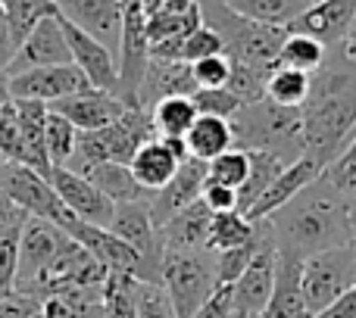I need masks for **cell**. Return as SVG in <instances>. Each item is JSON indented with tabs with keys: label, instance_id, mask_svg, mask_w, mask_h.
I'll use <instances>...</instances> for the list:
<instances>
[{
	"label": "cell",
	"instance_id": "5bb4252c",
	"mask_svg": "<svg viewBox=\"0 0 356 318\" xmlns=\"http://www.w3.org/2000/svg\"><path fill=\"white\" fill-rule=\"evenodd\" d=\"M63 231L69 234L72 240H79L106 271H122V275H135L138 281H144V262H141V253L135 246H129L122 237L110 231V228H100L91 225V221H81V219H69Z\"/></svg>",
	"mask_w": 356,
	"mask_h": 318
},
{
	"label": "cell",
	"instance_id": "f907efd6",
	"mask_svg": "<svg viewBox=\"0 0 356 318\" xmlns=\"http://www.w3.org/2000/svg\"><path fill=\"white\" fill-rule=\"evenodd\" d=\"M200 200L207 203L213 212H225V209H238V190L225 187V184H219V181H209V178H207Z\"/></svg>",
	"mask_w": 356,
	"mask_h": 318
},
{
	"label": "cell",
	"instance_id": "d590c367",
	"mask_svg": "<svg viewBox=\"0 0 356 318\" xmlns=\"http://www.w3.org/2000/svg\"><path fill=\"white\" fill-rule=\"evenodd\" d=\"M328 47L319 44L316 37L309 35H297V31H288L284 35V44L278 50V66H288V69H300V72L313 75L316 69L325 62Z\"/></svg>",
	"mask_w": 356,
	"mask_h": 318
},
{
	"label": "cell",
	"instance_id": "11a10c76",
	"mask_svg": "<svg viewBox=\"0 0 356 318\" xmlns=\"http://www.w3.org/2000/svg\"><path fill=\"white\" fill-rule=\"evenodd\" d=\"M25 219H29V212H25V209H19L16 203H13L10 196L0 190V231H6V228H22Z\"/></svg>",
	"mask_w": 356,
	"mask_h": 318
},
{
	"label": "cell",
	"instance_id": "6125c7cd",
	"mask_svg": "<svg viewBox=\"0 0 356 318\" xmlns=\"http://www.w3.org/2000/svg\"><path fill=\"white\" fill-rule=\"evenodd\" d=\"M3 162H6V159H3V156H0V165H3Z\"/></svg>",
	"mask_w": 356,
	"mask_h": 318
},
{
	"label": "cell",
	"instance_id": "9f6ffc18",
	"mask_svg": "<svg viewBox=\"0 0 356 318\" xmlns=\"http://www.w3.org/2000/svg\"><path fill=\"white\" fill-rule=\"evenodd\" d=\"M13 53H16V41H13V31H10V19L3 12V3H0V69L10 66Z\"/></svg>",
	"mask_w": 356,
	"mask_h": 318
},
{
	"label": "cell",
	"instance_id": "1f68e13d",
	"mask_svg": "<svg viewBox=\"0 0 356 318\" xmlns=\"http://www.w3.org/2000/svg\"><path fill=\"white\" fill-rule=\"evenodd\" d=\"M253 234H257V221H250L241 209H225V212H213L207 246L213 253L234 250V246L250 244Z\"/></svg>",
	"mask_w": 356,
	"mask_h": 318
},
{
	"label": "cell",
	"instance_id": "e7e4bbea",
	"mask_svg": "<svg viewBox=\"0 0 356 318\" xmlns=\"http://www.w3.org/2000/svg\"><path fill=\"white\" fill-rule=\"evenodd\" d=\"M0 3H3V0H0Z\"/></svg>",
	"mask_w": 356,
	"mask_h": 318
},
{
	"label": "cell",
	"instance_id": "4dcf8cb0",
	"mask_svg": "<svg viewBox=\"0 0 356 318\" xmlns=\"http://www.w3.org/2000/svg\"><path fill=\"white\" fill-rule=\"evenodd\" d=\"M81 175H85L104 196H110L116 206L119 203L150 200V194L135 181L131 169L129 165H122V162H97V165H91L88 171H81Z\"/></svg>",
	"mask_w": 356,
	"mask_h": 318
},
{
	"label": "cell",
	"instance_id": "d6986e66",
	"mask_svg": "<svg viewBox=\"0 0 356 318\" xmlns=\"http://www.w3.org/2000/svg\"><path fill=\"white\" fill-rule=\"evenodd\" d=\"M203 184H207V162L188 156L181 165H178L175 175L169 178L160 190H154V194H150L147 209H150L154 225L160 228L163 221L172 219L178 209H184V206H191L194 200H200Z\"/></svg>",
	"mask_w": 356,
	"mask_h": 318
},
{
	"label": "cell",
	"instance_id": "f546056e",
	"mask_svg": "<svg viewBox=\"0 0 356 318\" xmlns=\"http://www.w3.org/2000/svg\"><path fill=\"white\" fill-rule=\"evenodd\" d=\"M38 318H106L104 287H75L44 296Z\"/></svg>",
	"mask_w": 356,
	"mask_h": 318
},
{
	"label": "cell",
	"instance_id": "7dc6e473",
	"mask_svg": "<svg viewBox=\"0 0 356 318\" xmlns=\"http://www.w3.org/2000/svg\"><path fill=\"white\" fill-rule=\"evenodd\" d=\"M0 156L6 162H22V141H19V112L16 100L0 106Z\"/></svg>",
	"mask_w": 356,
	"mask_h": 318
},
{
	"label": "cell",
	"instance_id": "52a82bcc",
	"mask_svg": "<svg viewBox=\"0 0 356 318\" xmlns=\"http://www.w3.org/2000/svg\"><path fill=\"white\" fill-rule=\"evenodd\" d=\"M66 240V231L56 228L47 219H35L29 215L19 231V271H16V294L35 296L41 300L47 271L54 259L60 256V246Z\"/></svg>",
	"mask_w": 356,
	"mask_h": 318
},
{
	"label": "cell",
	"instance_id": "ba28073f",
	"mask_svg": "<svg viewBox=\"0 0 356 318\" xmlns=\"http://www.w3.org/2000/svg\"><path fill=\"white\" fill-rule=\"evenodd\" d=\"M147 62H150L147 12H144L141 0H125L122 35H119V50H116V66H119L116 97L125 106H138V91H141Z\"/></svg>",
	"mask_w": 356,
	"mask_h": 318
},
{
	"label": "cell",
	"instance_id": "f35d334b",
	"mask_svg": "<svg viewBox=\"0 0 356 318\" xmlns=\"http://www.w3.org/2000/svg\"><path fill=\"white\" fill-rule=\"evenodd\" d=\"M307 94H309V75L300 72V69L275 66V72L266 81V97L282 106H303Z\"/></svg>",
	"mask_w": 356,
	"mask_h": 318
},
{
	"label": "cell",
	"instance_id": "9a60e30c",
	"mask_svg": "<svg viewBox=\"0 0 356 318\" xmlns=\"http://www.w3.org/2000/svg\"><path fill=\"white\" fill-rule=\"evenodd\" d=\"M81 91H91V81L85 78V72L75 62H66V66H41V69L10 75L13 100L54 103V100L72 97V94H81Z\"/></svg>",
	"mask_w": 356,
	"mask_h": 318
},
{
	"label": "cell",
	"instance_id": "816d5d0a",
	"mask_svg": "<svg viewBox=\"0 0 356 318\" xmlns=\"http://www.w3.org/2000/svg\"><path fill=\"white\" fill-rule=\"evenodd\" d=\"M234 315H238V312H234L232 287H219L191 318H234Z\"/></svg>",
	"mask_w": 356,
	"mask_h": 318
},
{
	"label": "cell",
	"instance_id": "c3c4849f",
	"mask_svg": "<svg viewBox=\"0 0 356 318\" xmlns=\"http://www.w3.org/2000/svg\"><path fill=\"white\" fill-rule=\"evenodd\" d=\"M191 72H194L197 87H225L232 78V60L225 53L203 56V60L191 62Z\"/></svg>",
	"mask_w": 356,
	"mask_h": 318
},
{
	"label": "cell",
	"instance_id": "f5cc1de1",
	"mask_svg": "<svg viewBox=\"0 0 356 318\" xmlns=\"http://www.w3.org/2000/svg\"><path fill=\"white\" fill-rule=\"evenodd\" d=\"M41 315V300L25 294H13L0 300V318H38Z\"/></svg>",
	"mask_w": 356,
	"mask_h": 318
},
{
	"label": "cell",
	"instance_id": "4316f807",
	"mask_svg": "<svg viewBox=\"0 0 356 318\" xmlns=\"http://www.w3.org/2000/svg\"><path fill=\"white\" fill-rule=\"evenodd\" d=\"M209 221H213V209L203 200L178 209L172 219L156 228L163 250H203L209 240Z\"/></svg>",
	"mask_w": 356,
	"mask_h": 318
},
{
	"label": "cell",
	"instance_id": "484cf974",
	"mask_svg": "<svg viewBox=\"0 0 356 318\" xmlns=\"http://www.w3.org/2000/svg\"><path fill=\"white\" fill-rule=\"evenodd\" d=\"M322 175V165L316 162L313 156L303 153L300 159H294V162H288L282 171H278V178L269 184V187L259 194V200L253 203L250 209H247V219L250 221H259L266 219V215H272L275 209H282L288 200H294L297 194H300L303 187H307L309 181H316V178Z\"/></svg>",
	"mask_w": 356,
	"mask_h": 318
},
{
	"label": "cell",
	"instance_id": "be15d7a7",
	"mask_svg": "<svg viewBox=\"0 0 356 318\" xmlns=\"http://www.w3.org/2000/svg\"><path fill=\"white\" fill-rule=\"evenodd\" d=\"M234 318H241V315H234Z\"/></svg>",
	"mask_w": 356,
	"mask_h": 318
},
{
	"label": "cell",
	"instance_id": "f1b7e54d",
	"mask_svg": "<svg viewBox=\"0 0 356 318\" xmlns=\"http://www.w3.org/2000/svg\"><path fill=\"white\" fill-rule=\"evenodd\" d=\"M184 147H188V156L209 162V159H216L219 153L234 147L232 122L219 116H197V122L184 135Z\"/></svg>",
	"mask_w": 356,
	"mask_h": 318
},
{
	"label": "cell",
	"instance_id": "277c9868",
	"mask_svg": "<svg viewBox=\"0 0 356 318\" xmlns=\"http://www.w3.org/2000/svg\"><path fill=\"white\" fill-rule=\"evenodd\" d=\"M234 147L266 150L284 165L307 153L303 144V112L300 106H282L269 97L244 103L232 119Z\"/></svg>",
	"mask_w": 356,
	"mask_h": 318
},
{
	"label": "cell",
	"instance_id": "91938a15",
	"mask_svg": "<svg viewBox=\"0 0 356 318\" xmlns=\"http://www.w3.org/2000/svg\"><path fill=\"white\" fill-rule=\"evenodd\" d=\"M350 228H353V250H356V196H350Z\"/></svg>",
	"mask_w": 356,
	"mask_h": 318
},
{
	"label": "cell",
	"instance_id": "6da1fadb",
	"mask_svg": "<svg viewBox=\"0 0 356 318\" xmlns=\"http://www.w3.org/2000/svg\"><path fill=\"white\" fill-rule=\"evenodd\" d=\"M307 156L325 165L332 162L356 131V62L328 50L325 62L309 75V94L300 106Z\"/></svg>",
	"mask_w": 356,
	"mask_h": 318
},
{
	"label": "cell",
	"instance_id": "e575fe53",
	"mask_svg": "<svg viewBox=\"0 0 356 318\" xmlns=\"http://www.w3.org/2000/svg\"><path fill=\"white\" fill-rule=\"evenodd\" d=\"M225 3L247 19L269 22V25H284V28H288V22H294L313 0H225Z\"/></svg>",
	"mask_w": 356,
	"mask_h": 318
},
{
	"label": "cell",
	"instance_id": "74e56055",
	"mask_svg": "<svg viewBox=\"0 0 356 318\" xmlns=\"http://www.w3.org/2000/svg\"><path fill=\"white\" fill-rule=\"evenodd\" d=\"M75 141H79V128L69 122L66 116L47 110V122H44V147H47L50 165H69L75 153Z\"/></svg>",
	"mask_w": 356,
	"mask_h": 318
},
{
	"label": "cell",
	"instance_id": "681fc988",
	"mask_svg": "<svg viewBox=\"0 0 356 318\" xmlns=\"http://www.w3.org/2000/svg\"><path fill=\"white\" fill-rule=\"evenodd\" d=\"M213 53H222V37L216 35L207 22L197 25V28L181 41V60L184 62H197V60L213 56Z\"/></svg>",
	"mask_w": 356,
	"mask_h": 318
},
{
	"label": "cell",
	"instance_id": "5b68a950",
	"mask_svg": "<svg viewBox=\"0 0 356 318\" xmlns=\"http://www.w3.org/2000/svg\"><path fill=\"white\" fill-rule=\"evenodd\" d=\"M160 284L166 287L178 318H191L216 290L222 287L216 275V253L203 250H163Z\"/></svg>",
	"mask_w": 356,
	"mask_h": 318
},
{
	"label": "cell",
	"instance_id": "e0dca14e",
	"mask_svg": "<svg viewBox=\"0 0 356 318\" xmlns=\"http://www.w3.org/2000/svg\"><path fill=\"white\" fill-rule=\"evenodd\" d=\"M94 141H97L100 153H104V162H122L129 165L131 156L150 141L156 137L154 122H150V112L141 110V106H129L116 122H110L106 128L91 131Z\"/></svg>",
	"mask_w": 356,
	"mask_h": 318
},
{
	"label": "cell",
	"instance_id": "7402d4cb",
	"mask_svg": "<svg viewBox=\"0 0 356 318\" xmlns=\"http://www.w3.org/2000/svg\"><path fill=\"white\" fill-rule=\"evenodd\" d=\"M188 159V147L184 137H150L135 156H131L129 169L135 181L141 184L147 194L160 190L163 184L178 171V165Z\"/></svg>",
	"mask_w": 356,
	"mask_h": 318
},
{
	"label": "cell",
	"instance_id": "4fadbf2b",
	"mask_svg": "<svg viewBox=\"0 0 356 318\" xmlns=\"http://www.w3.org/2000/svg\"><path fill=\"white\" fill-rule=\"evenodd\" d=\"M66 62H72V50H69V41L63 35L60 12H50L22 37V44L16 47V53H13L10 66L3 72L19 75V72H29V69L66 66Z\"/></svg>",
	"mask_w": 356,
	"mask_h": 318
},
{
	"label": "cell",
	"instance_id": "3957f363",
	"mask_svg": "<svg viewBox=\"0 0 356 318\" xmlns=\"http://www.w3.org/2000/svg\"><path fill=\"white\" fill-rule=\"evenodd\" d=\"M203 12V22L222 37V53L234 66L257 69L263 75H272L278 66V50L284 44L288 28L247 19L234 12L225 0H197Z\"/></svg>",
	"mask_w": 356,
	"mask_h": 318
},
{
	"label": "cell",
	"instance_id": "2e32d148",
	"mask_svg": "<svg viewBox=\"0 0 356 318\" xmlns=\"http://www.w3.org/2000/svg\"><path fill=\"white\" fill-rule=\"evenodd\" d=\"M47 181L54 184L56 196L69 206V212L81 221H91V225L110 228L113 212H116V203L110 196H104L91 181H88L81 171H72L69 165H54L47 175Z\"/></svg>",
	"mask_w": 356,
	"mask_h": 318
},
{
	"label": "cell",
	"instance_id": "836d02e7",
	"mask_svg": "<svg viewBox=\"0 0 356 318\" xmlns=\"http://www.w3.org/2000/svg\"><path fill=\"white\" fill-rule=\"evenodd\" d=\"M247 156H250V169H247L244 184L238 187V209L241 212H247V209L259 200V194L278 178V171L284 169L282 159L266 153V150H247Z\"/></svg>",
	"mask_w": 356,
	"mask_h": 318
},
{
	"label": "cell",
	"instance_id": "8fae6325",
	"mask_svg": "<svg viewBox=\"0 0 356 318\" xmlns=\"http://www.w3.org/2000/svg\"><path fill=\"white\" fill-rule=\"evenodd\" d=\"M203 25V12L197 0H163L147 12L150 56L160 60H181V41Z\"/></svg>",
	"mask_w": 356,
	"mask_h": 318
},
{
	"label": "cell",
	"instance_id": "7c38bea8",
	"mask_svg": "<svg viewBox=\"0 0 356 318\" xmlns=\"http://www.w3.org/2000/svg\"><path fill=\"white\" fill-rule=\"evenodd\" d=\"M110 231L116 237H122L129 246H135L141 253L144 262V281L160 284V265H163V244H160V231H156L154 219H150L147 200H135V203H119L113 212Z\"/></svg>",
	"mask_w": 356,
	"mask_h": 318
},
{
	"label": "cell",
	"instance_id": "ac0fdd59",
	"mask_svg": "<svg viewBox=\"0 0 356 318\" xmlns=\"http://www.w3.org/2000/svg\"><path fill=\"white\" fill-rule=\"evenodd\" d=\"M60 22H63V35H66V41H69V50H72V62L85 72L91 87L116 94V81H119L116 53H113L106 44H100L97 37H91L88 31H81L79 25H72L66 16H60Z\"/></svg>",
	"mask_w": 356,
	"mask_h": 318
},
{
	"label": "cell",
	"instance_id": "8992f818",
	"mask_svg": "<svg viewBox=\"0 0 356 318\" xmlns=\"http://www.w3.org/2000/svg\"><path fill=\"white\" fill-rule=\"evenodd\" d=\"M356 284V250L353 244L332 246V250L313 253L303 259V300L307 312L316 315L332 306L341 294Z\"/></svg>",
	"mask_w": 356,
	"mask_h": 318
},
{
	"label": "cell",
	"instance_id": "60d3db41",
	"mask_svg": "<svg viewBox=\"0 0 356 318\" xmlns=\"http://www.w3.org/2000/svg\"><path fill=\"white\" fill-rule=\"evenodd\" d=\"M247 169H250V156H247V150L232 147V150H225V153H219L216 159H209L207 162V178L209 181H219V184H225V187L238 190L241 184H244V178H247Z\"/></svg>",
	"mask_w": 356,
	"mask_h": 318
},
{
	"label": "cell",
	"instance_id": "8d00e7d4",
	"mask_svg": "<svg viewBox=\"0 0 356 318\" xmlns=\"http://www.w3.org/2000/svg\"><path fill=\"white\" fill-rule=\"evenodd\" d=\"M138 278L122 271H106L104 281V315L106 318H138Z\"/></svg>",
	"mask_w": 356,
	"mask_h": 318
},
{
	"label": "cell",
	"instance_id": "30bf717a",
	"mask_svg": "<svg viewBox=\"0 0 356 318\" xmlns=\"http://www.w3.org/2000/svg\"><path fill=\"white\" fill-rule=\"evenodd\" d=\"M263 225V237L259 246L253 253V259L247 262V269L241 271V278L232 284V296H234V312L241 318H253L266 309L275 287V259H278V246L272 237V228L266 219H259Z\"/></svg>",
	"mask_w": 356,
	"mask_h": 318
},
{
	"label": "cell",
	"instance_id": "d4e9b609",
	"mask_svg": "<svg viewBox=\"0 0 356 318\" xmlns=\"http://www.w3.org/2000/svg\"><path fill=\"white\" fill-rule=\"evenodd\" d=\"M194 91H197V81H194V72H191V62L150 56L141 91H138V106L150 110L154 103H160L166 97H191Z\"/></svg>",
	"mask_w": 356,
	"mask_h": 318
},
{
	"label": "cell",
	"instance_id": "03108f58",
	"mask_svg": "<svg viewBox=\"0 0 356 318\" xmlns=\"http://www.w3.org/2000/svg\"><path fill=\"white\" fill-rule=\"evenodd\" d=\"M253 318H257V315H253Z\"/></svg>",
	"mask_w": 356,
	"mask_h": 318
},
{
	"label": "cell",
	"instance_id": "ab89813d",
	"mask_svg": "<svg viewBox=\"0 0 356 318\" xmlns=\"http://www.w3.org/2000/svg\"><path fill=\"white\" fill-rule=\"evenodd\" d=\"M3 12L10 19V31L16 47L22 44V37L41 22L44 16L56 12V0H3Z\"/></svg>",
	"mask_w": 356,
	"mask_h": 318
},
{
	"label": "cell",
	"instance_id": "bcb514c9",
	"mask_svg": "<svg viewBox=\"0 0 356 318\" xmlns=\"http://www.w3.org/2000/svg\"><path fill=\"white\" fill-rule=\"evenodd\" d=\"M138 318H178L166 287L154 281H138Z\"/></svg>",
	"mask_w": 356,
	"mask_h": 318
},
{
	"label": "cell",
	"instance_id": "7bdbcfd3",
	"mask_svg": "<svg viewBox=\"0 0 356 318\" xmlns=\"http://www.w3.org/2000/svg\"><path fill=\"white\" fill-rule=\"evenodd\" d=\"M191 100H194L200 116H219V119H228V122H232L234 112L244 106V100L234 91H228V87H197V91L191 94Z\"/></svg>",
	"mask_w": 356,
	"mask_h": 318
},
{
	"label": "cell",
	"instance_id": "94428289",
	"mask_svg": "<svg viewBox=\"0 0 356 318\" xmlns=\"http://www.w3.org/2000/svg\"><path fill=\"white\" fill-rule=\"evenodd\" d=\"M163 0H141V6H144V12H150V10H156Z\"/></svg>",
	"mask_w": 356,
	"mask_h": 318
},
{
	"label": "cell",
	"instance_id": "603a6c76",
	"mask_svg": "<svg viewBox=\"0 0 356 318\" xmlns=\"http://www.w3.org/2000/svg\"><path fill=\"white\" fill-rule=\"evenodd\" d=\"M47 110L66 116L79 131H97V128H106L110 122H116L129 106H125L116 94H106V91L91 87V91H81V94H72V97L54 100V103H47Z\"/></svg>",
	"mask_w": 356,
	"mask_h": 318
},
{
	"label": "cell",
	"instance_id": "ee69618b",
	"mask_svg": "<svg viewBox=\"0 0 356 318\" xmlns=\"http://www.w3.org/2000/svg\"><path fill=\"white\" fill-rule=\"evenodd\" d=\"M322 175H325V181H332L341 194L356 196V131L350 141H347V147L325 165Z\"/></svg>",
	"mask_w": 356,
	"mask_h": 318
},
{
	"label": "cell",
	"instance_id": "7a4b0ae2",
	"mask_svg": "<svg viewBox=\"0 0 356 318\" xmlns=\"http://www.w3.org/2000/svg\"><path fill=\"white\" fill-rule=\"evenodd\" d=\"M275 246L307 259L313 253L347 246L353 240L350 228V196L341 194L325 175L309 181L294 200L266 215Z\"/></svg>",
	"mask_w": 356,
	"mask_h": 318
},
{
	"label": "cell",
	"instance_id": "cb8c5ba5",
	"mask_svg": "<svg viewBox=\"0 0 356 318\" xmlns=\"http://www.w3.org/2000/svg\"><path fill=\"white\" fill-rule=\"evenodd\" d=\"M257 318H309L303 300V259L278 250L275 259V287Z\"/></svg>",
	"mask_w": 356,
	"mask_h": 318
},
{
	"label": "cell",
	"instance_id": "44dd1931",
	"mask_svg": "<svg viewBox=\"0 0 356 318\" xmlns=\"http://www.w3.org/2000/svg\"><path fill=\"white\" fill-rule=\"evenodd\" d=\"M353 16H356V0H313L294 22H288V31L309 35L332 50L350 31Z\"/></svg>",
	"mask_w": 356,
	"mask_h": 318
},
{
	"label": "cell",
	"instance_id": "6f0895ef",
	"mask_svg": "<svg viewBox=\"0 0 356 318\" xmlns=\"http://www.w3.org/2000/svg\"><path fill=\"white\" fill-rule=\"evenodd\" d=\"M332 50H338L344 60H350V62H356V16H353V25H350V31L344 35V41L338 44V47H332Z\"/></svg>",
	"mask_w": 356,
	"mask_h": 318
},
{
	"label": "cell",
	"instance_id": "680465c9",
	"mask_svg": "<svg viewBox=\"0 0 356 318\" xmlns=\"http://www.w3.org/2000/svg\"><path fill=\"white\" fill-rule=\"evenodd\" d=\"M10 100H13V94H10V75L0 69V106L10 103Z\"/></svg>",
	"mask_w": 356,
	"mask_h": 318
},
{
	"label": "cell",
	"instance_id": "d6a6232c",
	"mask_svg": "<svg viewBox=\"0 0 356 318\" xmlns=\"http://www.w3.org/2000/svg\"><path fill=\"white\" fill-rule=\"evenodd\" d=\"M150 122H154L156 137H184L191 125L197 122V106L191 97H166L150 106Z\"/></svg>",
	"mask_w": 356,
	"mask_h": 318
},
{
	"label": "cell",
	"instance_id": "9c48e42d",
	"mask_svg": "<svg viewBox=\"0 0 356 318\" xmlns=\"http://www.w3.org/2000/svg\"><path fill=\"white\" fill-rule=\"evenodd\" d=\"M0 190L16 203L19 209H25L35 219H47L56 228H66V221L72 219L69 206L56 196L54 184L41 175V171L29 169L22 162H3L0 165Z\"/></svg>",
	"mask_w": 356,
	"mask_h": 318
},
{
	"label": "cell",
	"instance_id": "db71d44e",
	"mask_svg": "<svg viewBox=\"0 0 356 318\" xmlns=\"http://www.w3.org/2000/svg\"><path fill=\"white\" fill-rule=\"evenodd\" d=\"M309 318H356V284L347 290V294H341L332 306H325L322 312H316Z\"/></svg>",
	"mask_w": 356,
	"mask_h": 318
},
{
	"label": "cell",
	"instance_id": "f6af8a7d",
	"mask_svg": "<svg viewBox=\"0 0 356 318\" xmlns=\"http://www.w3.org/2000/svg\"><path fill=\"white\" fill-rule=\"evenodd\" d=\"M19 231H22V228H6V231H0V300L16 294Z\"/></svg>",
	"mask_w": 356,
	"mask_h": 318
},
{
	"label": "cell",
	"instance_id": "83f0119b",
	"mask_svg": "<svg viewBox=\"0 0 356 318\" xmlns=\"http://www.w3.org/2000/svg\"><path fill=\"white\" fill-rule=\"evenodd\" d=\"M19 112V141H22V165L41 171L44 178L50 175V159L44 147V122H47V103L38 100H16Z\"/></svg>",
	"mask_w": 356,
	"mask_h": 318
},
{
	"label": "cell",
	"instance_id": "ffe728a7",
	"mask_svg": "<svg viewBox=\"0 0 356 318\" xmlns=\"http://www.w3.org/2000/svg\"><path fill=\"white\" fill-rule=\"evenodd\" d=\"M56 10L72 25H79L81 31L106 44L113 53L119 50L125 0H56Z\"/></svg>",
	"mask_w": 356,
	"mask_h": 318
},
{
	"label": "cell",
	"instance_id": "b9f144b4",
	"mask_svg": "<svg viewBox=\"0 0 356 318\" xmlns=\"http://www.w3.org/2000/svg\"><path fill=\"white\" fill-rule=\"evenodd\" d=\"M259 237H263V225L257 221V234H253L250 244L234 246V250H222V253H216V275H219V284H222V287H232V284L241 278V271L247 269V262H250L253 253H257Z\"/></svg>",
	"mask_w": 356,
	"mask_h": 318
}]
</instances>
